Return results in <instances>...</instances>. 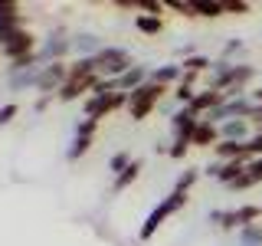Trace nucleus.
I'll return each mask as SVG.
<instances>
[{"label": "nucleus", "instance_id": "f257e3e1", "mask_svg": "<svg viewBox=\"0 0 262 246\" xmlns=\"http://www.w3.org/2000/svg\"><path fill=\"white\" fill-rule=\"evenodd\" d=\"M164 92H167V86H158V82H151V79H147L144 86H138L135 92L128 95V115H131L135 121L147 118V115L158 109V102L164 98Z\"/></svg>", "mask_w": 262, "mask_h": 246}, {"label": "nucleus", "instance_id": "f03ea898", "mask_svg": "<svg viewBox=\"0 0 262 246\" xmlns=\"http://www.w3.org/2000/svg\"><path fill=\"white\" fill-rule=\"evenodd\" d=\"M187 207V194H180V191H170L167 197H164V200L158 203V207H154L151 213H147V220L141 223V230H138V236H141V240H151L154 233H158V227L164 223V220L167 217H174L177 210H184Z\"/></svg>", "mask_w": 262, "mask_h": 246}, {"label": "nucleus", "instance_id": "7ed1b4c3", "mask_svg": "<svg viewBox=\"0 0 262 246\" xmlns=\"http://www.w3.org/2000/svg\"><path fill=\"white\" fill-rule=\"evenodd\" d=\"M259 217L262 207H256V203H243L236 210H210V223H216L220 230H236V233L249 223H259Z\"/></svg>", "mask_w": 262, "mask_h": 246}, {"label": "nucleus", "instance_id": "20e7f679", "mask_svg": "<svg viewBox=\"0 0 262 246\" xmlns=\"http://www.w3.org/2000/svg\"><path fill=\"white\" fill-rule=\"evenodd\" d=\"M95 66H98V79H118L131 69V53L121 46H105L102 53L95 56Z\"/></svg>", "mask_w": 262, "mask_h": 246}, {"label": "nucleus", "instance_id": "39448f33", "mask_svg": "<svg viewBox=\"0 0 262 246\" xmlns=\"http://www.w3.org/2000/svg\"><path fill=\"white\" fill-rule=\"evenodd\" d=\"M256 112H259V105L252 102V95H236V98H226L220 109H213L207 115V121H213V125H223V121L229 118H256Z\"/></svg>", "mask_w": 262, "mask_h": 246}, {"label": "nucleus", "instance_id": "423d86ee", "mask_svg": "<svg viewBox=\"0 0 262 246\" xmlns=\"http://www.w3.org/2000/svg\"><path fill=\"white\" fill-rule=\"evenodd\" d=\"M33 43H36V36L30 30H7V33H0V56L10 63L27 59L33 53Z\"/></svg>", "mask_w": 262, "mask_h": 246}, {"label": "nucleus", "instance_id": "0eeeda50", "mask_svg": "<svg viewBox=\"0 0 262 246\" xmlns=\"http://www.w3.org/2000/svg\"><path fill=\"white\" fill-rule=\"evenodd\" d=\"M121 105H128V95L125 92H108V95H89L85 102H82V112H85V118H105V115H112L115 109H121Z\"/></svg>", "mask_w": 262, "mask_h": 246}, {"label": "nucleus", "instance_id": "6e6552de", "mask_svg": "<svg viewBox=\"0 0 262 246\" xmlns=\"http://www.w3.org/2000/svg\"><path fill=\"white\" fill-rule=\"evenodd\" d=\"M66 79H69V66L66 63H46L39 66V79H36V89L46 95H59V89L66 86Z\"/></svg>", "mask_w": 262, "mask_h": 246}, {"label": "nucleus", "instance_id": "1a4fd4ad", "mask_svg": "<svg viewBox=\"0 0 262 246\" xmlns=\"http://www.w3.org/2000/svg\"><path fill=\"white\" fill-rule=\"evenodd\" d=\"M72 49V39H66V30H56L53 36H46L43 39V46L36 49V56H39V63H62V56Z\"/></svg>", "mask_w": 262, "mask_h": 246}, {"label": "nucleus", "instance_id": "9d476101", "mask_svg": "<svg viewBox=\"0 0 262 246\" xmlns=\"http://www.w3.org/2000/svg\"><path fill=\"white\" fill-rule=\"evenodd\" d=\"M226 102V95L223 92H213V89H203V92H196L193 95V102L187 105V109H190L196 118H207V115L213 112V109H220V105Z\"/></svg>", "mask_w": 262, "mask_h": 246}, {"label": "nucleus", "instance_id": "9b49d317", "mask_svg": "<svg viewBox=\"0 0 262 246\" xmlns=\"http://www.w3.org/2000/svg\"><path fill=\"white\" fill-rule=\"evenodd\" d=\"M220 128V141H249L252 138V121L249 118H229Z\"/></svg>", "mask_w": 262, "mask_h": 246}, {"label": "nucleus", "instance_id": "f8f14e48", "mask_svg": "<svg viewBox=\"0 0 262 246\" xmlns=\"http://www.w3.org/2000/svg\"><path fill=\"white\" fill-rule=\"evenodd\" d=\"M200 125V118L190 112V109H177L174 118H170V128H174V138H180V141H190L193 128Z\"/></svg>", "mask_w": 262, "mask_h": 246}, {"label": "nucleus", "instance_id": "ddd939ff", "mask_svg": "<svg viewBox=\"0 0 262 246\" xmlns=\"http://www.w3.org/2000/svg\"><path fill=\"white\" fill-rule=\"evenodd\" d=\"M72 49L79 53V59H92V56H98L105 46H102V39H98L95 33H76V36H72Z\"/></svg>", "mask_w": 262, "mask_h": 246}, {"label": "nucleus", "instance_id": "4468645a", "mask_svg": "<svg viewBox=\"0 0 262 246\" xmlns=\"http://www.w3.org/2000/svg\"><path fill=\"white\" fill-rule=\"evenodd\" d=\"M190 145H196V148H216L220 145V128L213 125V121H207V118H200V125L193 128V135H190Z\"/></svg>", "mask_w": 262, "mask_h": 246}, {"label": "nucleus", "instance_id": "2eb2a0df", "mask_svg": "<svg viewBox=\"0 0 262 246\" xmlns=\"http://www.w3.org/2000/svg\"><path fill=\"white\" fill-rule=\"evenodd\" d=\"M151 82H158V86H177L180 79H184V66L180 63H167V66H154L151 76H147Z\"/></svg>", "mask_w": 262, "mask_h": 246}, {"label": "nucleus", "instance_id": "dca6fc26", "mask_svg": "<svg viewBox=\"0 0 262 246\" xmlns=\"http://www.w3.org/2000/svg\"><path fill=\"white\" fill-rule=\"evenodd\" d=\"M7 30H23V16H20V4L0 0V33Z\"/></svg>", "mask_w": 262, "mask_h": 246}, {"label": "nucleus", "instance_id": "f3484780", "mask_svg": "<svg viewBox=\"0 0 262 246\" xmlns=\"http://www.w3.org/2000/svg\"><path fill=\"white\" fill-rule=\"evenodd\" d=\"M36 79H39V66H27V69H13V72H10V89H13V92H23V89L36 86Z\"/></svg>", "mask_w": 262, "mask_h": 246}, {"label": "nucleus", "instance_id": "a211bd4d", "mask_svg": "<svg viewBox=\"0 0 262 246\" xmlns=\"http://www.w3.org/2000/svg\"><path fill=\"white\" fill-rule=\"evenodd\" d=\"M246 174V161H220V171H216V180L220 184H233L236 177H243Z\"/></svg>", "mask_w": 262, "mask_h": 246}, {"label": "nucleus", "instance_id": "6ab92c4d", "mask_svg": "<svg viewBox=\"0 0 262 246\" xmlns=\"http://www.w3.org/2000/svg\"><path fill=\"white\" fill-rule=\"evenodd\" d=\"M135 30L144 33V36H158V33L164 30V20H161V16H154V13H138L135 16Z\"/></svg>", "mask_w": 262, "mask_h": 246}, {"label": "nucleus", "instance_id": "aec40b11", "mask_svg": "<svg viewBox=\"0 0 262 246\" xmlns=\"http://www.w3.org/2000/svg\"><path fill=\"white\" fill-rule=\"evenodd\" d=\"M138 174H141V161H131L128 168H125V171H121L118 177L112 180V191H115V194H121V191H125V187H131V184H135V180H138Z\"/></svg>", "mask_w": 262, "mask_h": 246}, {"label": "nucleus", "instance_id": "412c9836", "mask_svg": "<svg viewBox=\"0 0 262 246\" xmlns=\"http://www.w3.org/2000/svg\"><path fill=\"white\" fill-rule=\"evenodd\" d=\"M193 16H223V0H190Z\"/></svg>", "mask_w": 262, "mask_h": 246}, {"label": "nucleus", "instance_id": "4be33fe9", "mask_svg": "<svg viewBox=\"0 0 262 246\" xmlns=\"http://www.w3.org/2000/svg\"><path fill=\"white\" fill-rule=\"evenodd\" d=\"M180 66H184V72H193V76H200V72H210V56H203V53H193V56H187V59L184 63H180Z\"/></svg>", "mask_w": 262, "mask_h": 246}, {"label": "nucleus", "instance_id": "5701e85b", "mask_svg": "<svg viewBox=\"0 0 262 246\" xmlns=\"http://www.w3.org/2000/svg\"><path fill=\"white\" fill-rule=\"evenodd\" d=\"M236 236H239V246H262V223H249V227H243Z\"/></svg>", "mask_w": 262, "mask_h": 246}, {"label": "nucleus", "instance_id": "b1692460", "mask_svg": "<svg viewBox=\"0 0 262 246\" xmlns=\"http://www.w3.org/2000/svg\"><path fill=\"white\" fill-rule=\"evenodd\" d=\"M200 174H203V168H187L184 174L177 177V184H174V191H180V194H187L190 191V187L196 184V180H200Z\"/></svg>", "mask_w": 262, "mask_h": 246}, {"label": "nucleus", "instance_id": "393cba45", "mask_svg": "<svg viewBox=\"0 0 262 246\" xmlns=\"http://www.w3.org/2000/svg\"><path fill=\"white\" fill-rule=\"evenodd\" d=\"M92 148V138H72V145H69V151H66V158L69 161H79L82 154Z\"/></svg>", "mask_w": 262, "mask_h": 246}, {"label": "nucleus", "instance_id": "a878e982", "mask_svg": "<svg viewBox=\"0 0 262 246\" xmlns=\"http://www.w3.org/2000/svg\"><path fill=\"white\" fill-rule=\"evenodd\" d=\"M131 161H135V158H131V154H128V151H118V154H112V158H108V171H112V174H115V177H118V174H121V171H125V168H128V164H131Z\"/></svg>", "mask_w": 262, "mask_h": 246}, {"label": "nucleus", "instance_id": "bb28decb", "mask_svg": "<svg viewBox=\"0 0 262 246\" xmlns=\"http://www.w3.org/2000/svg\"><path fill=\"white\" fill-rule=\"evenodd\" d=\"M252 158H262V135H259V131L246 141V164H249Z\"/></svg>", "mask_w": 262, "mask_h": 246}, {"label": "nucleus", "instance_id": "cd10ccee", "mask_svg": "<svg viewBox=\"0 0 262 246\" xmlns=\"http://www.w3.org/2000/svg\"><path fill=\"white\" fill-rule=\"evenodd\" d=\"M95 128H98L95 118H82V121H76V138H92Z\"/></svg>", "mask_w": 262, "mask_h": 246}, {"label": "nucleus", "instance_id": "c85d7f7f", "mask_svg": "<svg viewBox=\"0 0 262 246\" xmlns=\"http://www.w3.org/2000/svg\"><path fill=\"white\" fill-rule=\"evenodd\" d=\"M246 174H249L252 184H262V158H252L249 164H246Z\"/></svg>", "mask_w": 262, "mask_h": 246}, {"label": "nucleus", "instance_id": "c756f323", "mask_svg": "<svg viewBox=\"0 0 262 246\" xmlns=\"http://www.w3.org/2000/svg\"><path fill=\"white\" fill-rule=\"evenodd\" d=\"M239 53H246V43H243V39H236V36H233V39H229V43L223 46V59L229 63V56H239Z\"/></svg>", "mask_w": 262, "mask_h": 246}, {"label": "nucleus", "instance_id": "7c9ffc66", "mask_svg": "<svg viewBox=\"0 0 262 246\" xmlns=\"http://www.w3.org/2000/svg\"><path fill=\"white\" fill-rule=\"evenodd\" d=\"M187 151H190V141H180V138H174V145L167 148V154H170L174 161H180V158H184Z\"/></svg>", "mask_w": 262, "mask_h": 246}, {"label": "nucleus", "instance_id": "2f4dec72", "mask_svg": "<svg viewBox=\"0 0 262 246\" xmlns=\"http://www.w3.org/2000/svg\"><path fill=\"white\" fill-rule=\"evenodd\" d=\"M16 112H20V105H0V128H4V125H10V121L16 118Z\"/></svg>", "mask_w": 262, "mask_h": 246}, {"label": "nucleus", "instance_id": "473e14b6", "mask_svg": "<svg viewBox=\"0 0 262 246\" xmlns=\"http://www.w3.org/2000/svg\"><path fill=\"white\" fill-rule=\"evenodd\" d=\"M223 13H249L246 0H223Z\"/></svg>", "mask_w": 262, "mask_h": 246}, {"label": "nucleus", "instance_id": "72a5a7b5", "mask_svg": "<svg viewBox=\"0 0 262 246\" xmlns=\"http://www.w3.org/2000/svg\"><path fill=\"white\" fill-rule=\"evenodd\" d=\"M249 187H256V184L249 180V174H243V177H236L233 184H229V191H249Z\"/></svg>", "mask_w": 262, "mask_h": 246}, {"label": "nucleus", "instance_id": "f704fd0d", "mask_svg": "<svg viewBox=\"0 0 262 246\" xmlns=\"http://www.w3.org/2000/svg\"><path fill=\"white\" fill-rule=\"evenodd\" d=\"M249 95H252V102H256V105H262V86H259V89H252Z\"/></svg>", "mask_w": 262, "mask_h": 246}, {"label": "nucleus", "instance_id": "c9c22d12", "mask_svg": "<svg viewBox=\"0 0 262 246\" xmlns=\"http://www.w3.org/2000/svg\"><path fill=\"white\" fill-rule=\"evenodd\" d=\"M49 98H53V95H43V98H39V102H36V112H43V109H46V105H49Z\"/></svg>", "mask_w": 262, "mask_h": 246}, {"label": "nucleus", "instance_id": "e433bc0d", "mask_svg": "<svg viewBox=\"0 0 262 246\" xmlns=\"http://www.w3.org/2000/svg\"><path fill=\"white\" fill-rule=\"evenodd\" d=\"M259 135H262V125H259Z\"/></svg>", "mask_w": 262, "mask_h": 246}]
</instances>
